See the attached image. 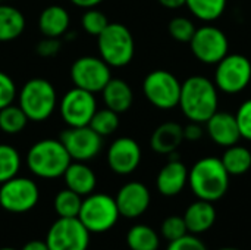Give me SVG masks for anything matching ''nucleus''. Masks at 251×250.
Listing matches in <instances>:
<instances>
[{
    "instance_id": "obj_4",
    "label": "nucleus",
    "mask_w": 251,
    "mask_h": 250,
    "mask_svg": "<svg viewBox=\"0 0 251 250\" xmlns=\"http://www.w3.org/2000/svg\"><path fill=\"white\" fill-rule=\"evenodd\" d=\"M18 106L24 111L28 121L43 122L49 119L57 106L54 85L46 78H31L18 91Z\"/></svg>"
},
{
    "instance_id": "obj_24",
    "label": "nucleus",
    "mask_w": 251,
    "mask_h": 250,
    "mask_svg": "<svg viewBox=\"0 0 251 250\" xmlns=\"http://www.w3.org/2000/svg\"><path fill=\"white\" fill-rule=\"evenodd\" d=\"M26 21L24 13L12 4H0V43L13 41L22 35Z\"/></svg>"
},
{
    "instance_id": "obj_17",
    "label": "nucleus",
    "mask_w": 251,
    "mask_h": 250,
    "mask_svg": "<svg viewBox=\"0 0 251 250\" xmlns=\"http://www.w3.org/2000/svg\"><path fill=\"white\" fill-rule=\"evenodd\" d=\"M206 133L215 144L225 149L237 144L241 139L235 115L229 112H215L206 122Z\"/></svg>"
},
{
    "instance_id": "obj_38",
    "label": "nucleus",
    "mask_w": 251,
    "mask_h": 250,
    "mask_svg": "<svg viewBox=\"0 0 251 250\" xmlns=\"http://www.w3.org/2000/svg\"><path fill=\"white\" fill-rule=\"evenodd\" d=\"M62 43L59 38H53V37H44L35 47V52L38 56L41 57H53L60 52Z\"/></svg>"
},
{
    "instance_id": "obj_43",
    "label": "nucleus",
    "mask_w": 251,
    "mask_h": 250,
    "mask_svg": "<svg viewBox=\"0 0 251 250\" xmlns=\"http://www.w3.org/2000/svg\"><path fill=\"white\" fill-rule=\"evenodd\" d=\"M219 250H240V249H237V248H222V249H219Z\"/></svg>"
},
{
    "instance_id": "obj_6",
    "label": "nucleus",
    "mask_w": 251,
    "mask_h": 250,
    "mask_svg": "<svg viewBox=\"0 0 251 250\" xmlns=\"http://www.w3.org/2000/svg\"><path fill=\"white\" fill-rule=\"evenodd\" d=\"M121 214L115 197L106 193H91L82 197L78 220L91 234H103L112 230Z\"/></svg>"
},
{
    "instance_id": "obj_11",
    "label": "nucleus",
    "mask_w": 251,
    "mask_h": 250,
    "mask_svg": "<svg viewBox=\"0 0 251 250\" xmlns=\"http://www.w3.org/2000/svg\"><path fill=\"white\" fill-rule=\"evenodd\" d=\"M91 233L76 218H57L49 228L46 243L49 250H87Z\"/></svg>"
},
{
    "instance_id": "obj_39",
    "label": "nucleus",
    "mask_w": 251,
    "mask_h": 250,
    "mask_svg": "<svg viewBox=\"0 0 251 250\" xmlns=\"http://www.w3.org/2000/svg\"><path fill=\"white\" fill-rule=\"evenodd\" d=\"M203 136H204V130H203V124H200V122H193V121H190V122L184 127V140H188V141H199Z\"/></svg>"
},
{
    "instance_id": "obj_44",
    "label": "nucleus",
    "mask_w": 251,
    "mask_h": 250,
    "mask_svg": "<svg viewBox=\"0 0 251 250\" xmlns=\"http://www.w3.org/2000/svg\"><path fill=\"white\" fill-rule=\"evenodd\" d=\"M0 250H16V249H13V248H0Z\"/></svg>"
},
{
    "instance_id": "obj_18",
    "label": "nucleus",
    "mask_w": 251,
    "mask_h": 250,
    "mask_svg": "<svg viewBox=\"0 0 251 250\" xmlns=\"http://www.w3.org/2000/svg\"><path fill=\"white\" fill-rule=\"evenodd\" d=\"M188 184V168L179 158L169 159L157 174L156 187L160 194L174 197L179 194Z\"/></svg>"
},
{
    "instance_id": "obj_26",
    "label": "nucleus",
    "mask_w": 251,
    "mask_h": 250,
    "mask_svg": "<svg viewBox=\"0 0 251 250\" xmlns=\"http://www.w3.org/2000/svg\"><path fill=\"white\" fill-rule=\"evenodd\" d=\"M126 245L129 250H157L160 246V239L151 227L137 224L128 230Z\"/></svg>"
},
{
    "instance_id": "obj_27",
    "label": "nucleus",
    "mask_w": 251,
    "mask_h": 250,
    "mask_svg": "<svg viewBox=\"0 0 251 250\" xmlns=\"http://www.w3.org/2000/svg\"><path fill=\"white\" fill-rule=\"evenodd\" d=\"M226 4L228 0H185L188 10L206 24L219 19L226 10Z\"/></svg>"
},
{
    "instance_id": "obj_34",
    "label": "nucleus",
    "mask_w": 251,
    "mask_h": 250,
    "mask_svg": "<svg viewBox=\"0 0 251 250\" xmlns=\"http://www.w3.org/2000/svg\"><path fill=\"white\" fill-rule=\"evenodd\" d=\"M160 231H162V236L168 242L178 240V239L184 237L185 234H188V230H187L184 217H179V215H171V217H168L162 222Z\"/></svg>"
},
{
    "instance_id": "obj_20",
    "label": "nucleus",
    "mask_w": 251,
    "mask_h": 250,
    "mask_svg": "<svg viewBox=\"0 0 251 250\" xmlns=\"http://www.w3.org/2000/svg\"><path fill=\"white\" fill-rule=\"evenodd\" d=\"M184 221L190 234H203L213 227L216 221V209L212 202L197 199L187 208Z\"/></svg>"
},
{
    "instance_id": "obj_21",
    "label": "nucleus",
    "mask_w": 251,
    "mask_h": 250,
    "mask_svg": "<svg viewBox=\"0 0 251 250\" xmlns=\"http://www.w3.org/2000/svg\"><path fill=\"white\" fill-rule=\"evenodd\" d=\"M184 141V127L178 122L160 124L150 137V146L153 152L159 155H171L178 150Z\"/></svg>"
},
{
    "instance_id": "obj_12",
    "label": "nucleus",
    "mask_w": 251,
    "mask_h": 250,
    "mask_svg": "<svg viewBox=\"0 0 251 250\" xmlns=\"http://www.w3.org/2000/svg\"><path fill=\"white\" fill-rule=\"evenodd\" d=\"M110 78V66L100 56H81L71 66L74 85L93 94L101 93Z\"/></svg>"
},
{
    "instance_id": "obj_25",
    "label": "nucleus",
    "mask_w": 251,
    "mask_h": 250,
    "mask_svg": "<svg viewBox=\"0 0 251 250\" xmlns=\"http://www.w3.org/2000/svg\"><path fill=\"white\" fill-rule=\"evenodd\" d=\"M221 161L229 175H243L251 168V152L237 143L225 149Z\"/></svg>"
},
{
    "instance_id": "obj_33",
    "label": "nucleus",
    "mask_w": 251,
    "mask_h": 250,
    "mask_svg": "<svg viewBox=\"0 0 251 250\" xmlns=\"http://www.w3.org/2000/svg\"><path fill=\"white\" fill-rule=\"evenodd\" d=\"M107 24H109V21H107L106 15L96 7L85 9L84 15L81 18V25H82L84 31L94 37H99L101 34V31L107 27Z\"/></svg>"
},
{
    "instance_id": "obj_35",
    "label": "nucleus",
    "mask_w": 251,
    "mask_h": 250,
    "mask_svg": "<svg viewBox=\"0 0 251 250\" xmlns=\"http://www.w3.org/2000/svg\"><path fill=\"white\" fill-rule=\"evenodd\" d=\"M18 96L16 84L6 72L0 71V109L12 105Z\"/></svg>"
},
{
    "instance_id": "obj_22",
    "label": "nucleus",
    "mask_w": 251,
    "mask_h": 250,
    "mask_svg": "<svg viewBox=\"0 0 251 250\" xmlns=\"http://www.w3.org/2000/svg\"><path fill=\"white\" fill-rule=\"evenodd\" d=\"M71 25L69 12L59 4L47 6L41 10L38 16V28L44 37L60 38L66 34Z\"/></svg>"
},
{
    "instance_id": "obj_8",
    "label": "nucleus",
    "mask_w": 251,
    "mask_h": 250,
    "mask_svg": "<svg viewBox=\"0 0 251 250\" xmlns=\"http://www.w3.org/2000/svg\"><path fill=\"white\" fill-rule=\"evenodd\" d=\"M215 85L226 94H238L251 83V60L240 53H228L215 69Z\"/></svg>"
},
{
    "instance_id": "obj_32",
    "label": "nucleus",
    "mask_w": 251,
    "mask_h": 250,
    "mask_svg": "<svg viewBox=\"0 0 251 250\" xmlns=\"http://www.w3.org/2000/svg\"><path fill=\"white\" fill-rule=\"evenodd\" d=\"M196 29L197 27L194 25V22L185 16H175L168 24V31L171 37L179 43H190Z\"/></svg>"
},
{
    "instance_id": "obj_9",
    "label": "nucleus",
    "mask_w": 251,
    "mask_h": 250,
    "mask_svg": "<svg viewBox=\"0 0 251 250\" xmlns=\"http://www.w3.org/2000/svg\"><path fill=\"white\" fill-rule=\"evenodd\" d=\"M40 200L37 183L26 177H13L0 184V208L10 214L32 211Z\"/></svg>"
},
{
    "instance_id": "obj_19",
    "label": "nucleus",
    "mask_w": 251,
    "mask_h": 250,
    "mask_svg": "<svg viewBox=\"0 0 251 250\" xmlns=\"http://www.w3.org/2000/svg\"><path fill=\"white\" fill-rule=\"evenodd\" d=\"M62 177L66 189L75 192L82 197L94 193L97 186L96 172L85 162H78V161L71 162Z\"/></svg>"
},
{
    "instance_id": "obj_29",
    "label": "nucleus",
    "mask_w": 251,
    "mask_h": 250,
    "mask_svg": "<svg viewBox=\"0 0 251 250\" xmlns=\"http://www.w3.org/2000/svg\"><path fill=\"white\" fill-rule=\"evenodd\" d=\"M28 124V118L18 105H9L0 109V130L4 134L15 136L24 131Z\"/></svg>"
},
{
    "instance_id": "obj_42",
    "label": "nucleus",
    "mask_w": 251,
    "mask_h": 250,
    "mask_svg": "<svg viewBox=\"0 0 251 250\" xmlns=\"http://www.w3.org/2000/svg\"><path fill=\"white\" fill-rule=\"evenodd\" d=\"M159 3L168 9H179L185 6V0H159Z\"/></svg>"
},
{
    "instance_id": "obj_3",
    "label": "nucleus",
    "mask_w": 251,
    "mask_h": 250,
    "mask_svg": "<svg viewBox=\"0 0 251 250\" xmlns=\"http://www.w3.org/2000/svg\"><path fill=\"white\" fill-rule=\"evenodd\" d=\"M25 161L29 172L43 180L62 177L72 162L62 141L56 139H44L34 143L29 147Z\"/></svg>"
},
{
    "instance_id": "obj_41",
    "label": "nucleus",
    "mask_w": 251,
    "mask_h": 250,
    "mask_svg": "<svg viewBox=\"0 0 251 250\" xmlns=\"http://www.w3.org/2000/svg\"><path fill=\"white\" fill-rule=\"evenodd\" d=\"M72 4H75L76 7L81 9H91V7H97L103 0H69Z\"/></svg>"
},
{
    "instance_id": "obj_13",
    "label": "nucleus",
    "mask_w": 251,
    "mask_h": 250,
    "mask_svg": "<svg viewBox=\"0 0 251 250\" xmlns=\"http://www.w3.org/2000/svg\"><path fill=\"white\" fill-rule=\"evenodd\" d=\"M97 109L96 96L78 87L68 90L59 102L60 116L68 127L88 125Z\"/></svg>"
},
{
    "instance_id": "obj_10",
    "label": "nucleus",
    "mask_w": 251,
    "mask_h": 250,
    "mask_svg": "<svg viewBox=\"0 0 251 250\" xmlns=\"http://www.w3.org/2000/svg\"><path fill=\"white\" fill-rule=\"evenodd\" d=\"M194 57L204 65H216L229 52L226 34L215 25H203L196 29L188 43Z\"/></svg>"
},
{
    "instance_id": "obj_7",
    "label": "nucleus",
    "mask_w": 251,
    "mask_h": 250,
    "mask_svg": "<svg viewBox=\"0 0 251 250\" xmlns=\"http://www.w3.org/2000/svg\"><path fill=\"white\" fill-rule=\"evenodd\" d=\"M181 81L166 69H156L146 75L143 81V93L154 108L171 111L179 105Z\"/></svg>"
},
{
    "instance_id": "obj_40",
    "label": "nucleus",
    "mask_w": 251,
    "mask_h": 250,
    "mask_svg": "<svg viewBox=\"0 0 251 250\" xmlns=\"http://www.w3.org/2000/svg\"><path fill=\"white\" fill-rule=\"evenodd\" d=\"M21 250H49L46 240H29L26 242Z\"/></svg>"
},
{
    "instance_id": "obj_14",
    "label": "nucleus",
    "mask_w": 251,
    "mask_h": 250,
    "mask_svg": "<svg viewBox=\"0 0 251 250\" xmlns=\"http://www.w3.org/2000/svg\"><path fill=\"white\" fill-rule=\"evenodd\" d=\"M72 161L88 162L97 158L103 149V137L99 136L90 125L68 127L60 139Z\"/></svg>"
},
{
    "instance_id": "obj_37",
    "label": "nucleus",
    "mask_w": 251,
    "mask_h": 250,
    "mask_svg": "<svg viewBox=\"0 0 251 250\" xmlns=\"http://www.w3.org/2000/svg\"><path fill=\"white\" fill-rule=\"evenodd\" d=\"M166 250H207V248L197 236L188 233L178 240L169 242Z\"/></svg>"
},
{
    "instance_id": "obj_23",
    "label": "nucleus",
    "mask_w": 251,
    "mask_h": 250,
    "mask_svg": "<svg viewBox=\"0 0 251 250\" xmlns=\"http://www.w3.org/2000/svg\"><path fill=\"white\" fill-rule=\"evenodd\" d=\"M101 97L106 108L115 111L116 113L126 112L134 102L132 88L122 78H110V81L101 90Z\"/></svg>"
},
{
    "instance_id": "obj_36",
    "label": "nucleus",
    "mask_w": 251,
    "mask_h": 250,
    "mask_svg": "<svg viewBox=\"0 0 251 250\" xmlns=\"http://www.w3.org/2000/svg\"><path fill=\"white\" fill-rule=\"evenodd\" d=\"M235 119L238 124L241 139L251 141V99L240 105V108L235 113Z\"/></svg>"
},
{
    "instance_id": "obj_2",
    "label": "nucleus",
    "mask_w": 251,
    "mask_h": 250,
    "mask_svg": "<svg viewBox=\"0 0 251 250\" xmlns=\"http://www.w3.org/2000/svg\"><path fill=\"white\" fill-rule=\"evenodd\" d=\"M229 177L219 158L206 156L199 159L191 169H188V186L197 199L213 203L226 194Z\"/></svg>"
},
{
    "instance_id": "obj_30",
    "label": "nucleus",
    "mask_w": 251,
    "mask_h": 250,
    "mask_svg": "<svg viewBox=\"0 0 251 250\" xmlns=\"http://www.w3.org/2000/svg\"><path fill=\"white\" fill-rule=\"evenodd\" d=\"M21 164L19 152L10 144L0 143V184L16 177L21 169Z\"/></svg>"
},
{
    "instance_id": "obj_31",
    "label": "nucleus",
    "mask_w": 251,
    "mask_h": 250,
    "mask_svg": "<svg viewBox=\"0 0 251 250\" xmlns=\"http://www.w3.org/2000/svg\"><path fill=\"white\" fill-rule=\"evenodd\" d=\"M88 125L101 137L112 136L119 127V113L109 108L97 109Z\"/></svg>"
},
{
    "instance_id": "obj_5",
    "label": "nucleus",
    "mask_w": 251,
    "mask_h": 250,
    "mask_svg": "<svg viewBox=\"0 0 251 250\" xmlns=\"http://www.w3.org/2000/svg\"><path fill=\"white\" fill-rule=\"evenodd\" d=\"M100 57L110 68H124L131 63L135 53V41L129 28L119 22H109L97 37Z\"/></svg>"
},
{
    "instance_id": "obj_1",
    "label": "nucleus",
    "mask_w": 251,
    "mask_h": 250,
    "mask_svg": "<svg viewBox=\"0 0 251 250\" xmlns=\"http://www.w3.org/2000/svg\"><path fill=\"white\" fill-rule=\"evenodd\" d=\"M219 90L215 83L203 75L188 77L181 84L179 108L188 121L206 124L218 112Z\"/></svg>"
},
{
    "instance_id": "obj_15",
    "label": "nucleus",
    "mask_w": 251,
    "mask_h": 250,
    "mask_svg": "<svg viewBox=\"0 0 251 250\" xmlns=\"http://www.w3.org/2000/svg\"><path fill=\"white\" fill-rule=\"evenodd\" d=\"M140 162L141 147L131 137H119L107 149V165L118 175L132 174Z\"/></svg>"
},
{
    "instance_id": "obj_28",
    "label": "nucleus",
    "mask_w": 251,
    "mask_h": 250,
    "mask_svg": "<svg viewBox=\"0 0 251 250\" xmlns=\"http://www.w3.org/2000/svg\"><path fill=\"white\" fill-rule=\"evenodd\" d=\"M82 196L69 189H63L56 193L53 199V209L59 218H76L81 209Z\"/></svg>"
},
{
    "instance_id": "obj_16",
    "label": "nucleus",
    "mask_w": 251,
    "mask_h": 250,
    "mask_svg": "<svg viewBox=\"0 0 251 250\" xmlns=\"http://www.w3.org/2000/svg\"><path fill=\"white\" fill-rule=\"evenodd\" d=\"M115 200L121 217L134 220L141 217L149 209L151 194L146 184L140 181H129L118 190Z\"/></svg>"
}]
</instances>
